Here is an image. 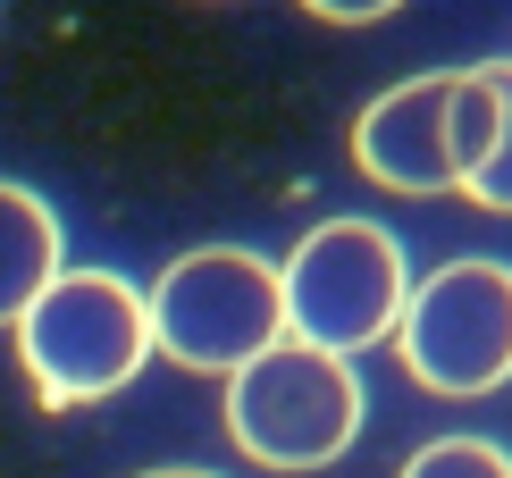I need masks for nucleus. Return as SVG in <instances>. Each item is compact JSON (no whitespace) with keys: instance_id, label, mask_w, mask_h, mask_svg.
Listing matches in <instances>:
<instances>
[{"instance_id":"f257e3e1","label":"nucleus","mask_w":512,"mask_h":478,"mask_svg":"<svg viewBox=\"0 0 512 478\" xmlns=\"http://www.w3.org/2000/svg\"><path fill=\"white\" fill-rule=\"evenodd\" d=\"M17 361L42 386L51 411L101 403L152 361V328H143V294L110 269H59L26 311H17Z\"/></svg>"},{"instance_id":"f03ea898","label":"nucleus","mask_w":512,"mask_h":478,"mask_svg":"<svg viewBox=\"0 0 512 478\" xmlns=\"http://www.w3.org/2000/svg\"><path fill=\"white\" fill-rule=\"evenodd\" d=\"M227 437L261 470H328L361 437V378L319 344L277 336L227 369Z\"/></svg>"},{"instance_id":"7ed1b4c3","label":"nucleus","mask_w":512,"mask_h":478,"mask_svg":"<svg viewBox=\"0 0 512 478\" xmlns=\"http://www.w3.org/2000/svg\"><path fill=\"white\" fill-rule=\"evenodd\" d=\"M403 294H412V269H403V244L378 219H328L311 227L303 244L277 269V302H286V336L319 344V353L353 361L370 344L395 336Z\"/></svg>"},{"instance_id":"20e7f679","label":"nucleus","mask_w":512,"mask_h":478,"mask_svg":"<svg viewBox=\"0 0 512 478\" xmlns=\"http://www.w3.org/2000/svg\"><path fill=\"white\" fill-rule=\"evenodd\" d=\"M143 328H152V353H168L177 369L227 378L261 344L286 336L277 269L252 244H202V252H185V260L160 269V286L143 294Z\"/></svg>"},{"instance_id":"39448f33","label":"nucleus","mask_w":512,"mask_h":478,"mask_svg":"<svg viewBox=\"0 0 512 478\" xmlns=\"http://www.w3.org/2000/svg\"><path fill=\"white\" fill-rule=\"evenodd\" d=\"M403 369L429 395H487L512 378V269L504 260H445L403 294L395 319Z\"/></svg>"},{"instance_id":"423d86ee","label":"nucleus","mask_w":512,"mask_h":478,"mask_svg":"<svg viewBox=\"0 0 512 478\" xmlns=\"http://www.w3.org/2000/svg\"><path fill=\"white\" fill-rule=\"evenodd\" d=\"M445 101L454 76H403L353 118V168L387 193H454V160H445Z\"/></svg>"},{"instance_id":"0eeeda50","label":"nucleus","mask_w":512,"mask_h":478,"mask_svg":"<svg viewBox=\"0 0 512 478\" xmlns=\"http://www.w3.org/2000/svg\"><path fill=\"white\" fill-rule=\"evenodd\" d=\"M445 160H454V193H471L479 210L512 219V59L454 68V101H445Z\"/></svg>"},{"instance_id":"6e6552de","label":"nucleus","mask_w":512,"mask_h":478,"mask_svg":"<svg viewBox=\"0 0 512 478\" xmlns=\"http://www.w3.org/2000/svg\"><path fill=\"white\" fill-rule=\"evenodd\" d=\"M59 277V219L51 202L26 185H0V328H17V311Z\"/></svg>"},{"instance_id":"1a4fd4ad","label":"nucleus","mask_w":512,"mask_h":478,"mask_svg":"<svg viewBox=\"0 0 512 478\" xmlns=\"http://www.w3.org/2000/svg\"><path fill=\"white\" fill-rule=\"evenodd\" d=\"M395 478H512V453L487 445V437H437V445H420Z\"/></svg>"},{"instance_id":"9d476101","label":"nucleus","mask_w":512,"mask_h":478,"mask_svg":"<svg viewBox=\"0 0 512 478\" xmlns=\"http://www.w3.org/2000/svg\"><path fill=\"white\" fill-rule=\"evenodd\" d=\"M311 17H328V26H378V17H395L403 0H303Z\"/></svg>"},{"instance_id":"9b49d317","label":"nucleus","mask_w":512,"mask_h":478,"mask_svg":"<svg viewBox=\"0 0 512 478\" xmlns=\"http://www.w3.org/2000/svg\"><path fill=\"white\" fill-rule=\"evenodd\" d=\"M143 478H210V470H143Z\"/></svg>"}]
</instances>
